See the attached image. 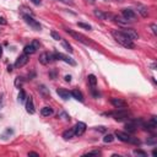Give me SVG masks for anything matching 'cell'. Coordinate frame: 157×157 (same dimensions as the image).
Wrapping results in <instances>:
<instances>
[{"mask_svg": "<svg viewBox=\"0 0 157 157\" xmlns=\"http://www.w3.org/2000/svg\"><path fill=\"white\" fill-rule=\"evenodd\" d=\"M112 36L114 37V39L121 44L123 47L128 48V49H134L135 48V44H134V40H131L128 36H125L121 31H112Z\"/></svg>", "mask_w": 157, "mask_h": 157, "instance_id": "1", "label": "cell"}, {"mask_svg": "<svg viewBox=\"0 0 157 157\" xmlns=\"http://www.w3.org/2000/svg\"><path fill=\"white\" fill-rule=\"evenodd\" d=\"M115 136L123 141V142H129V144H134V145H140V140L136 139V137H132L130 136L128 132H124V131H115Z\"/></svg>", "mask_w": 157, "mask_h": 157, "instance_id": "2", "label": "cell"}, {"mask_svg": "<svg viewBox=\"0 0 157 157\" xmlns=\"http://www.w3.org/2000/svg\"><path fill=\"white\" fill-rule=\"evenodd\" d=\"M23 20H25V22H26L29 27H32L34 31H40V29H42V26L39 25V22H38L37 20H34L31 15L25 13V15H23Z\"/></svg>", "mask_w": 157, "mask_h": 157, "instance_id": "3", "label": "cell"}, {"mask_svg": "<svg viewBox=\"0 0 157 157\" xmlns=\"http://www.w3.org/2000/svg\"><path fill=\"white\" fill-rule=\"evenodd\" d=\"M118 110L117 112H110V113H105V114H109V115H112L115 120H118V121H121V120H124V119H126L128 117H129V113L124 109V108H117Z\"/></svg>", "mask_w": 157, "mask_h": 157, "instance_id": "4", "label": "cell"}, {"mask_svg": "<svg viewBox=\"0 0 157 157\" xmlns=\"http://www.w3.org/2000/svg\"><path fill=\"white\" fill-rule=\"evenodd\" d=\"M66 31V33H69L72 38H75L76 40H78V42H81V43H83V44H90V40L83 36V34H81V33H78V32H75V31H72V29H70V28H66L65 29Z\"/></svg>", "mask_w": 157, "mask_h": 157, "instance_id": "5", "label": "cell"}, {"mask_svg": "<svg viewBox=\"0 0 157 157\" xmlns=\"http://www.w3.org/2000/svg\"><path fill=\"white\" fill-rule=\"evenodd\" d=\"M38 48H39V42H38L37 39H34L31 44H28V45H26V47H25L23 52H25V54L29 55V54H34V53L37 52V49H38Z\"/></svg>", "mask_w": 157, "mask_h": 157, "instance_id": "6", "label": "cell"}, {"mask_svg": "<svg viewBox=\"0 0 157 157\" xmlns=\"http://www.w3.org/2000/svg\"><path fill=\"white\" fill-rule=\"evenodd\" d=\"M53 60H55L54 54H50V53L44 52V53H42V54L39 55V63L43 64V65H48V64H50Z\"/></svg>", "mask_w": 157, "mask_h": 157, "instance_id": "7", "label": "cell"}, {"mask_svg": "<svg viewBox=\"0 0 157 157\" xmlns=\"http://www.w3.org/2000/svg\"><path fill=\"white\" fill-rule=\"evenodd\" d=\"M54 58H55V59H59V60H63V61H65V63H67V64H70V65H72V66L76 65V61H75L72 58H70V56H67V55H65V54H63V53H55V54H54Z\"/></svg>", "mask_w": 157, "mask_h": 157, "instance_id": "8", "label": "cell"}, {"mask_svg": "<svg viewBox=\"0 0 157 157\" xmlns=\"http://www.w3.org/2000/svg\"><path fill=\"white\" fill-rule=\"evenodd\" d=\"M28 60H29V59H28V55L23 53L22 55H20V56L16 59V61H15V67H17V69H18V67L25 66V65L28 63Z\"/></svg>", "mask_w": 157, "mask_h": 157, "instance_id": "9", "label": "cell"}, {"mask_svg": "<svg viewBox=\"0 0 157 157\" xmlns=\"http://www.w3.org/2000/svg\"><path fill=\"white\" fill-rule=\"evenodd\" d=\"M121 32H123L125 36H128L131 40H135V39L139 38V34H137V32H136L134 28H123Z\"/></svg>", "mask_w": 157, "mask_h": 157, "instance_id": "10", "label": "cell"}, {"mask_svg": "<svg viewBox=\"0 0 157 157\" xmlns=\"http://www.w3.org/2000/svg\"><path fill=\"white\" fill-rule=\"evenodd\" d=\"M74 130H75V135L81 136V135H83V132L86 131V124L82 123V121H78V123H76V125L74 126Z\"/></svg>", "mask_w": 157, "mask_h": 157, "instance_id": "11", "label": "cell"}, {"mask_svg": "<svg viewBox=\"0 0 157 157\" xmlns=\"http://www.w3.org/2000/svg\"><path fill=\"white\" fill-rule=\"evenodd\" d=\"M26 110H27V113H29V114H34V112H36V109H34V103H33V98H32L31 96L26 98Z\"/></svg>", "mask_w": 157, "mask_h": 157, "instance_id": "12", "label": "cell"}, {"mask_svg": "<svg viewBox=\"0 0 157 157\" xmlns=\"http://www.w3.org/2000/svg\"><path fill=\"white\" fill-rule=\"evenodd\" d=\"M121 13H123L124 18H126L128 21H132V20H135V17H136L135 11H134V10H131V9H124Z\"/></svg>", "mask_w": 157, "mask_h": 157, "instance_id": "13", "label": "cell"}, {"mask_svg": "<svg viewBox=\"0 0 157 157\" xmlns=\"http://www.w3.org/2000/svg\"><path fill=\"white\" fill-rule=\"evenodd\" d=\"M110 103L115 107V108H126V102L125 101H123V99H120V98H112L110 99Z\"/></svg>", "mask_w": 157, "mask_h": 157, "instance_id": "14", "label": "cell"}, {"mask_svg": "<svg viewBox=\"0 0 157 157\" xmlns=\"http://www.w3.org/2000/svg\"><path fill=\"white\" fill-rule=\"evenodd\" d=\"M56 93L60 96V98H63V99H69L70 98V96H71V93L67 91V90H65V88H58L56 90Z\"/></svg>", "mask_w": 157, "mask_h": 157, "instance_id": "15", "label": "cell"}, {"mask_svg": "<svg viewBox=\"0 0 157 157\" xmlns=\"http://www.w3.org/2000/svg\"><path fill=\"white\" fill-rule=\"evenodd\" d=\"M146 128H148L150 130H153V129H156L157 128V119H156V117H152L147 123H146V125H145Z\"/></svg>", "mask_w": 157, "mask_h": 157, "instance_id": "16", "label": "cell"}, {"mask_svg": "<svg viewBox=\"0 0 157 157\" xmlns=\"http://www.w3.org/2000/svg\"><path fill=\"white\" fill-rule=\"evenodd\" d=\"M71 96L76 99V101H80V102H83V96H82V93H81V91H78V90H72L71 92Z\"/></svg>", "mask_w": 157, "mask_h": 157, "instance_id": "17", "label": "cell"}, {"mask_svg": "<svg viewBox=\"0 0 157 157\" xmlns=\"http://www.w3.org/2000/svg\"><path fill=\"white\" fill-rule=\"evenodd\" d=\"M74 135H75V130H74V128H72V129H69V130H65V131L63 132V137H64L65 140L72 139Z\"/></svg>", "mask_w": 157, "mask_h": 157, "instance_id": "18", "label": "cell"}, {"mask_svg": "<svg viewBox=\"0 0 157 157\" xmlns=\"http://www.w3.org/2000/svg\"><path fill=\"white\" fill-rule=\"evenodd\" d=\"M137 11L141 13L142 17H147V15H148V12H147V7L144 6V5H141V4H137Z\"/></svg>", "mask_w": 157, "mask_h": 157, "instance_id": "19", "label": "cell"}, {"mask_svg": "<svg viewBox=\"0 0 157 157\" xmlns=\"http://www.w3.org/2000/svg\"><path fill=\"white\" fill-rule=\"evenodd\" d=\"M93 13H94V16H96V17H98L99 20H105V18H107V16H108L107 13H104L102 10H98V9H96V10L93 11Z\"/></svg>", "mask_w": 157, "mask_h": 157, "instance_id": "20", "label": "cell"}, {"mask_svg": "<svg viewBox=\"0 0 157 157\" xmlns=\"http://www.w3.org/2000/svg\"><path fill=\"white\" fill-rule=\"evenodd\" d=\"M40 114H42L43 117H49V115L53 114V109H52L50 107H43V108L40 109Z\"/></svg>", "mask_w": 157, "mask_h": 157, "instance_id": "21", "label": "cell"}, {"mask_svg": "<svg viewBox=\"0 0 157 157\" xmlns=\"http://www.w3.org/2000/svg\"><path fill=\"white\" fill-rule=\"evenodd\" d=\"M125 129H126L128 132H135V130H136V125H135L134 121H130V123H128V124L125 125Z\"/></svg>", "mask_w": 157, "mask_h": 157, "instance_id": "22", "label": "cell"}, {"mask_svg": "<svg viewBox=\"0 0 157 157\" xmlns=\"http://www.w3.org/2000/svg\"><path fill=\"white\" fill-rule=\"evenodd\" d=\"M88 83H90V86L93 88V87H96V85H97V78H96V76L94 75H88Z\"/></svg>", "mask_w": 157, "mask_h": 157, "instance_id": "23", "label": "cell"}, {"mask_svg": "<svg viewBox=\"0 0 157 157\" xmlns=\"http://www.w3.org/2000/svg\"><path fill=\"white\" fill-rule=\"evenodd\" d=\"M38 90H39V92H40V93H42L44 97H47V98L49 97V91L47 90V87H45L44 85H40V86L38 87Z\"/></svg>", "mask_w": 157, "mask_h": 157, "instance_id": "24", "label": "cell"}, {"mask_svg": "<svg viewBox=\"0 0 157 157\" xmlns=\"http://www.w3.org/2000/svg\"><path fill=\"white\" fill-rule=\"evenodd\" d=\"M113 18H114L115 22H118V23H120V25H128V23H129V21H128L126 18H121V17H119V16H113Z\"/></svg>", "mask_w": 157, "mask_h": 157, "instance_id": "25", "label": "cell"}, {"mask_svg": "<svg viewBox=\"0 0 157 157\" xmlns=\"http://www.w3.org/2000/svg\"><path fill=\"white\" fill-rule=\"evenodd\" d=\"M26 98H27L26 92H25L23 90H21V91H20V93H18V102H20V103H23V102L26 101Z\"/></svg>", "mask_w": 157, "mask_h": 157, "instance_id": "26", "label": "cell"}, {"mask_svg": "<svg viewBox=\"0 0 157 157\" xmlns=\"http://www.w3.org/2000/svg\"><path fill=\"white\" fill-rule=\"evenodd\" d=\"M61 43H63V47H64L69 53H72V47H71L66 40H61Z\"/></svg>", "mask_w": 157, "mask_h": 157, "instance_id": "27", "label": "cell"}, {"mask_svg": "<svg viewBox=\"0 0 157 157\" xmlns=\"http://www.w3.org/2000/svg\"><path fill=\"white\" fill-rule=\"evenodd\" d=\"M113 140H114V135H112V134H108V135H105L103 137V141L104 142H112Z\"/></svg>", "mask_w": 157, "mask_h": 157, "instance_id": "28", "label": "cell"}, {"mask_svg": "<svg viewBox=\"0 0 157 157\" xmlns=\"http://www.w3.org/2000/svg\"><path fill=\"white\" fill-rule=\"evenodd\" d=\"M22 83H23V77H16V80H15V86H16V87H20V86H22Z\"/></svg>", "mask_w": 157, "mask_h": 157, "instance_id": "29", "label": "cell"}, {"mask_svg": "<svg viewBox=\"0 0 157 157\" xmlns=\"http://www.w3.org/2000/svg\"><path fill=\"white\" fill-rule=\"evenodd\" d=\"M77 26H78V27H81V28H85V29H91V28H92L90 25L83 23V22H77Z\"/></svg>", "mask_w": 157, "mask_h": 157, "instance_id": "30", "label": "cell"}, {"mask_svg": "<svg viewBox=\"0 0 157 157\" xmlns=\"http://www.w3.org/2000/svg\"><path fill=\"white\" fill-rule=\"evenodd\" d=\"M50 36H52L55 40H60V39H61V38H60V36H59V33H58V32H55V31H52V32H50Z\"/></svg>", "mask_w": 157, "mask_h": 157, "instance_id": "31", "label": "cell"}, {"mask_svg": "<svg viewBox=\"0 0 157 157\" xmlns=\"http://www.w3.org/2000/svg\"><path fill=\"white\" fill-rule=\"evenodd\" d=\"M91 155H96V156H99V155H101V152H99L98 150H94V151H90V152H87L85 156H91Z\"/></svg>", "mask_w": 157, "mask_h": 157, "instance_id": "32", "label": "cell"}, {"mask_svg": "<svg viewBox=\"0 0 157 157\" xmlns=\"http://www.w3.org/2000/svg\"><path fill=\"white\" fill-rule=\"evenodd\" d=\"M156 142H157V137H155V136H153L152 139L147 140V144H148V145H153V144H156Z\"/></svg>", "mask_w": 157, "mask_h": 157, "instance_id": "33", "label": "cell"}, {"mask_svg": "<svg viewBox=\"0 0 157 157\" xmlns=\"http://www.w3.org/2000/svg\"><path fill=\"white\" fill-rule=\"evenodd\" d=\"M151 29H152L153 34H157V26H156L155 23H152V25H151Z\"/></svg>", "mask_w": 157, "mask_h": 157, "instance_id": "34", "label": "cell"}, {"mask_svg": "<svg viewBox=\"0 0 157 157\" xmlns=\"http://www.w3.org/2000/svg\"><path fill=\"white\" fill-rule=\"evenodd\" d=\"M134 153H135V155H141V156H146V153H145L144 151H141V150H135V151H134Z\"/></svg>", "mask_w": 157, "mask_h": 157, "instance_id": "35", "label": "cell"}, {"mask_svg": "<svg viewBox=\"0 0 157 157\" xmlns=\"http://www.w3.org/2000/svg\"><path fill=\"white\" fill-rule=\"evenodd\" d=\"M59 1H61V2H64V4H67V5H72V4H74L72 0H59Z\"/></svg>", "mask_w": 157, "mask_h": 157, "instance_id": "36", "label": "cell"}, {"mask_svg": "<svg viewBox=\"0 0 157 157\" xmlns=\"http://www.w3.org/2000/svg\"><path fill=\"white\" fill-rule=\"evenodd\" d=\"M31 2H33L34 5H40L42 4V0H29Z\"/></svg>", "mask_w": 157, "mask_h": 157, "instance_id": "37", "label": "cell"}, {"mask_svg": "<svg viewBox=\"0 0 157 157\" xmlns=\"http://www.w3.org/2000/svg\"><path fill=\"white\" fill-rule=\"evenodd\" d=\"M6 23H7V22H6V20H5L4 17H1V16H0V25H6Z\"/></svg>", "mask_w": 157, "mask_h": 157, "instance_id": "38", "label": "cell"}, {"mask_svg": "<svg viewBox=\"0 0 157 157\" xmlns=\"http://www.w3.org/2000/svg\"><path fill=\"white\" fill-rule=\"evenodd\" d=\"M65 81H66V82H70V81H71V76H70V75H66V76H65Z\"/></svg>", "mask_w": 157, "mask_h": 157, "instance_id": "39", "label": "cell"}, {"mask_svg": "<svg viewBox=\"0 0 157 157\" xmlns=\"http://www.w3.org/2000/svg\"><path fill=\"white\" fill-rule=\"evenodd\" d=\"M28 156H36V157H39V155H38L37 152H29Z\"/></svg>", "mask_w": 157, "mask_h": 157, "instance_id": "40", "label": "cell"}, {"mask_svg": "<svg viewBox=\"0 0 157 157\" xmlns=\"http://www.w3.org/2000/svg\"><path fill=\"white\" fill-rule=\"evenodd\" d=\"M97 130H99V131H102V132H103V131H105V129H104L103 126H97Z\"/></svg>", "mask_w": 157, "mask_h": 157, "instance_id": "41", "label": "cell"}, {"mask_svg": "<svg viewBox=\"0 0 157 157\" xmlns=\"http://www.w3.org/2000/svg\"><path fill=\"white\" fill-rule=\"evenodd\" d=\"M7 71H9V72H11V71H12V66H11V65H9V66H7Z\"/></svg>", "mask_w": 157, "mask_h": 157, "instance_id": "42", "label": "cell"}, {"mask_svg": "<svg viewBox=\"0 0 157 157\" xmlns=\"http://www.w3.org/2000/svg\"><path fill=\"white\" fill-rule=\"evenodd\" d=\"M1 55H2V48H1V45H0V58H1Z\"/></svg>", "mask_w": 157, "mask_h": 157, "instance_id": "43", "label": "cell"}, {"mask_svg": "<svg viewBox=\"0 0 157 157\" xmlns=\"http://www.w3.org/2000/svg\"><path fill=\"white\" fill-rule=\"evenodd\" d=\"M151 67L155 70V69H156V64H152V65H151Z\"/></svg>", "mask_w": 157, "mask_h": 157, "instance_id": "44", "label": "cell"}, {"mask_svg": "<svg viewBox=\"0 0 157 157\" xmlns=\"http://www.w3.org/2000/svg\"><path fill=\"white\" fill-rule=\"evenodd\" d=\"M87 1H88V2H91V4H93V2L96 1V0H87Z\"/></svg>", "mask_w": 157, "mask_h": 157, "instance_id": "45", "label": "cell"}, {"mask_svg": "<svg viewBox=\"0 0 157 157\" xmlns=\"http://www.w3.org/2000/svg\"><path fill=\"white\" fill-rule=\"evenodd\" d=\"M117 1H119V2H121V1H124V0H117Z\"/></svg>", "mask_w": 157, "mask_h": 157, "instance_id": "46", "label": "cell"}, {"mask_svg": "<svg viewBox=\"0 0 157 157\" xmlns=\"http://www.w3.org/2000/svg\"><path fill=\"white\" fill-rule=\"evenodd\" d=\"M104 1H109V0H104Z\"/></svg>", "mask_w": 157, "mask_h": 157, "instance_id": "47", "label": "cell"}]
</instances>
